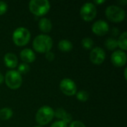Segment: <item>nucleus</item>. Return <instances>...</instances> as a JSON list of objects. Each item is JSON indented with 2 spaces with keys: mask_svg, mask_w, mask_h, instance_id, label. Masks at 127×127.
Listing matches in <instances>:
<instances>
[{
  "mask_svg": "<svg viewBox=\"0 0 127 127\" xmlns=\"http://www.w3.org/2000/svg\"><path fill=\"white\" fill-rule=\"evenodd\" d=\"M82 46L86 50H92L94 46V41L90 37H85L81 41Z\"/></svg>",
  "mask_w": 127,
  "mask_h": 127,
  "instance_id": "6ab92c4d",
  "label": "nucleus"
},
{
  "mask_svg": "<svg viewBox=\"0 0 127 127\" xmlns=\"http://www.w3.org/2000/svg\"><path fill=\"white\" fill-rule=\"evenodd\" d=\"M119 33H120V31H119V29H118V28H113L112 29V31H111L112 35L113 36H115V37L118 36L119 35Z\"/></svg>",
  "mask_w": 127,
  "mask_h": 127,
  "instance_id": "cd10ccee",
  "label": "nucleus"
},
{
  "mask_svg": "<svg viewBox=\"0 0 127 127\" xmlns=\"http://www.w3.org/2000/svg\"><path fill=\"white\" fill-rule=\"evenodd\" d=\"M7 10V4L5 1H0V15L4 14Z\"/></svg>",
  "mask_w": 127,
  "mask_h": 127,
  "instance_id": "5701e85b",
  "label": "nucleus"
},
{
  "mask_svg": "<svg viewBox=\"0 0 127 127\" xmlns=\"http://www.w3.org/2000/svg\"><path fill=\"white\" fill-rule=\"evenodd\" d=\"M76 97L80 102H86L89 98V93L87 91L81 90L76 93Z\"/></svg>",
  "mask_w": 127,
  "mask_h": 127,
  "instance_id": "aec40b11",
  "label": "nucleus"
},
{
  "mask_svg": "<svg viewBox=\"0 0 127 127\" xmlns=\"http://www.w3.org/2000/svg\"><path fill=\"white\" fill-rule=\"evenodd\" d=\"M4 63L5 66L11 69L15 68L19 64L18 57L14 53L12 52L6 53L4 56Z\"/></svg>",
  "mask_w": 127,
  "mask_h": 127,
  "instance_id": "f8f14e48",
  "label": "nucleus"
},
{
  "mask_svg": "<svg viewBox=\"0 0 127 127\" xmlns=\"http://www.w3.org/2000/svg\"><path fill=\"white\" fill-rule=\"evenodd\" d=\"M58 48L63 52H68L72 50L73 44L68 39H62L58 43Z\"/></svg>",
  "mask_w": 127,
  "mask_h": 127,
  "instance_id": "2eb2a0df",
  "label": "nucleus"
},
{
  "mask_svg": "<svg viewBox=\"0 0 127 127\" xmlns=\"http://www.w3.org/2000/svg\"><path fill=\"white\" fill-rule=\"evenodd\" d=\"M31 13L36 16H43L47 14L51 8V4L48 0H31L28 4Z\"/></svg>",
  "mask_w": 127,
  "mask_h": 127,
  "instance_id": "7ed1b4c3",
  "label": "nucleus"
},
{
  "mask_svg": "<svg viewBox=\"0 0 127 127\" xmlns=\"http://www.w3.org/2000/svg\"><path fill=\"white\" fill-rule=\"evenodd\" d=\"M111 61L115 67H123L127 61L126 52L121 50L115 51L111 55Z\"/></svg>",
  "mask_w": 127,
  "mask_h": 127,
  "instance_id": "9b49d317",
  "label": "nucleus"
},
{
  "mask_svg": "<svg viewBox=\"0 0 127 127\" xmlns=\"http://www.w3.org/2000/svg\"><path fill=\"white\" fill-rule=\"evenodd\" d=\"M20 58L25 63H33L36 60V54L31 48H24L20 52Z\"/></svg>",
  "mask_w": 127,
  "mask_h": 127,
  "instance_id": "ddd939ff",
  "label": "nucleus"
},
{
  "mask_svg": "<svg viewBox=\"0 0 127 127\" xmlns=\"http://www.w3.org/2000/svg\"><path fill=\"white\" fill-rule=\"evenodd\" d=\"M124 78H125V80H127V68H125V69H124Z\"/></svg>",
  "mask_w": 127,
  "mask_h": 127,
  "instance_id": "2f4dec72",
  "label": "nucleus"
},
{
  "mask_svg": "<svg viewBox=\"0 0 127 127\" xmlns=\"http://www.w3.org/2000/svg\"><path fill=\"white\" fill-rule=\"evenodd\" d=\"M105 13L107 19L112 22H121L124 21L126 17L125 10L121 7L115 4L108 6Z\"/></svg>",
  "mask_w": 127,
  "mask_h": 127,
  "instance_id": "39448f33",
  "label": "nucleus"
},
{
  "mask_svg": "<svg viewBox=\"0 0 127 127\" xmlns=\"http://www.w3.org/2000/svg\"><path fill=\"white\" fill-rule=\"evenodd\" d=\"M89 59L95 65L102 64L106 59V52L100 47H95L91 50Z\"/></svg>",
  "mask_w": 127,
  "mask_h": 127,
  "instance_id": "1a4fd4ad",
  "label": "nucleus"
},
{
  "mask_svg": "<svg viewBox=\"0 0 127 127\" xmlns=\"http://www.w3.org/2000/svg\"><path fill=\"white\" fill-rule=\"evenodd\" d=\"M106 48L109 51H115L118 48L117 39L114 37H109L106 39L104 43Z\"/></svg>",
  "mask_w": 127,
  "mask_h": 127,
  "instance_id": "a211bd4d",
  "label": "nucleus"
},
{
  "mask_svg": "<svg viewBox=\"0 0 127 127\" xmlns=\"http://www.w3.org/2000/svg\"><path fill=\"white\" fill-rule=\"evenodd\" d=\"M63 121H64L65 124H71V122H72V116H71V114H69V113H67L66 115H65V116L64 117V118L62 120Z\"/></svg>",
  "mask_w": 127,
  "mask_h": 127,
  "instance_id": "bb28decb",
  "label": "nucleus"
},
{
  "mask_svg": "<svg viewBox=\"0 0 127 127\" xmlns=\"http://www.w3.org/2000/svg\"><path fill=\"white\" fill-rule=\"evenodd\" d=\"M86 127V125L81 122V121H72L69 127Z\"/></svg>",
  "mask_w": 127,
  "mask_h": 127,
  "instance_id": "393cba45",
  "label": "nucleus"
},
{
  "mask_svg": "<svg viewBox=\"0 0 127 127\" xmlns=\"http://www.w3.org/2000/svg\"><path fill=\"white\" fill-rule=\"evenodd\" d=\"M12 39L16 45L20 47L25 46L31 39V32L26 28L19 27L13 32Z\"/></svg>",
  "mask_w": 127,
  "mask_h": 127,
  "instance_id": "20e7f679",
  "label": "nucleus"
},
{
  "mask_svg": "<svg viewBox=\"0 0 127 127\" xmlns=\"http://www.w3.org/2000/svg\"><path fill=\"white\" fill-rule=\"evenodd\" d=\"M61 92L67 96H73L77 93V85L74 80L69 78H64L60 83Z\"/></svg>",
  "mask_w": 127,
  "mask_h": 127,
  "instance_id": "6e6552de",
  "label": "nucleus"
},
{
  "mask_svg": "<svg viewBox=\"0 0 127 127\" xmlns=\"http://www.w3.org/2000/svg\"><path fill=\"white\" fill-rule=\"evenodd\" d=\"M118 42V47L121 48V51H127V31H124L122 33L118 39H117Z\"/></svg>",
  "mask_w": 127,
  "mask_h": 127,
  "instance_id": "dca6fc26",
  "label": "nucleus"
},
{
  "mask_svg": "<svg viewBox=\"0 0 127 127\" xmlns=\"http://www.w3.org/2000/svg\"><path fill=\"white\" fill-rule=\"evenodd\" d=\"M30 66L28 64L22 63H20L19 65H18V70L17 71L20 74H26L30 71Z\"/></svg>",
  "mask_w": 127,
  "mask_h": 127,
  "instance_id": "412c9836",
  "label": "nucleus"
},
{
  "mask_svg": "<svg viewBox=\"0 0 127 127\" xmlns=\"http://www.w3.org/2000/svg\"><path fill=\"white\" fill-rule=\"evenodd\" d=\"M97 13V7L93 2H86L83 4L80 10V15L86 22H91L96 17Z\"/></svg>",
  "mask_w": 127,
  "mask_h": 127,
  "instance_id": "0eeeda50",
  "label": "nucleus"
},
{
  "mask_svg": "<svg viewBox=\"0 0 127 127\" xmlns=\"http://www.w3.org/2000/svg\"><path fill=\"white\" fill-rule=\"evenodd\" d=\"M6 86L10 89H18L22 84V75L15 70L7 71L4 76V80Z\"/></svg>",
  "mask_w": 127,
  "mask_h": 127,
  "instance_id": "423d86ee",
  "label": "nucleus"
},
{
  "mask_svg": "<svg viewBox=\"0 0 127 127\" xmlns=\"http://www.w3.org/2000/svg\"><path fill=\"white\" fill-rule=\"evenodd\" d=\"M40 127V126H36V127Z\"/></svg>",
  "mask_w": 127,
  "mask_h": 127,
  "instance_id": "473e14b6",
  "label": "nucleus"
},
{
  "mask_svg": "<svg viewBox=\"0 0 127 127\" xmlns=\"http://www.w3.org/2000/svg\"><path fill=\"white\" fill-rule=\"evenodd\" d=\"M13 115V110L9 107H4L0 109V119L2 121H8Z\"/></svg>",
  "mask_w": 127,
  "mask_h": 127,
  "instance_id": "f3484780",
  "label": "nucleus"
},
{
  "mask_svg": "<svg viewBox=\"0 0 127 127\" xmlns=\"http://www.w3.org/2000/svg\"><path fill=\"white\" fill-rule=\"evenodd\" d=\"M92 31L95 34L102 36L109 32V25L107 22L103 19H99L93 23Z\"/></svg>",
  "mask_w": 127,
  "mask_h": 127,
  "instance_id": "9d476101",
  "label": "nucleus"
},
{
  "mask_svg": "<svg viewBox=\"0 0 127 127\" xmlns=\"http://www.w3.org/2000/svg\"><path fill=\"white\" fill-rule=\"evenodd\" d=\"M45 58H46V60L48 61H50V62L53 61L54 60V58H55V54H54V52L50 51L45 53Z\"/></svg>",
  "mask_w": 127,
  "mask_h": 127,
  "instance_id": "a878e982",
  "label": "nucleus"
},
{
  "mask_svg": "<svg viewBox=\"0 0 127 127\" xmlns=\"http://www.w3.org/2000/svg\"><path fill=\"white\" fill-rule=\"evenodd\" d=\"M67 113L68 112L63 108H58L54 111V117H56L57 118L60 119V121H62Z\"/></svg>",
  "mask_w": 127,
  "mask_h": 127,
  "instance_id": "4be33fe9",
  "label": "nucleus"
},
{
  "mask_svg": "<svg viewBox=\"0 0 127 127\" xmlns=\"http://www.w3.org/2000/svg\"><path fill=\"white\" fill-rule=\"evenodd\" d=\"M118 3H119L120 4H122V5H125L127 3V0H121V1H119Z\"/></svg>",
  "mask_w": 127,
  "mask_h": 127,
  "instance_id": "7c9ffc66",
  "label": "nucleus"
},
{
  "mask_svg": "<svg viewBox=\"0 0 127 127\" xmlns=\"http://www.w3.org/2000/svg\"><path fill=\"white\" fill-rule=\"evenodd\" d=\"M38 26L39 30L43 33H49L52 29L51 21L45 17H42L39 20Z\"/></svg>",
  "mask_w": 127,
  "mask_h": 127,
  "instance_id": "4468645a",
  "label": "nucleus"
},
{
  "mask_svg": "<svg viewBox=\"0 0 127 127\" xmlns=\"http://www.w3.org/2000/svg\"><path fill=\"white\" fill-rule=\"evenodd\" d=\"M53 47V39L47 34H39L33 41V49L40 54H45L51 51Z\"/></svg>",
  "mask_w": 127,
  "mask_h": 127,
  "instance_id": "f257e3e1",
  "label": "nucleus"
},
{
  "mask_svg": "<svg viewBox=\"0 0 127 127\" xmlns=\"http://www.w3.org/2000/svg\"><path fill=\"white\" fill-rule=\"evenodd\" d=\"M4 77L3 76L2 73L0 72V85L4 82Z\"/></svg>",
  "mask_w": 127,
  "mask_h": 127,
  "instance_id": "c85d7f7f",
  "label": "nucleus"
},
{
  "mask_svg": "<svg viewBox=\"0 0 127 127\" xmlns=\"http://www.w3.org/2000/svg\"><path fill=\"white\" fill-rule=\"evenodd\" d=\"M105 2V0H96L94 1V4H102V3H104Z\"/></svg>",
  "mask_w": 127,
  "mask_h": 127,
  "instance_id": "c756f323",
  "label": "nucleus"
},
{
  "mask_svg": "<svg viewBox=\"0 0 127 127\" xmlns=\"http://www.w3.org/2000/svg\"><path fill=\"white\" fill-rule=\"evenodd\" d=\"M54 117V110L49 106H42L36 112L35 119L36 123L40 126L48 124Z\"/></svg>",
  "mask_w": 127,
  "mask_h": 127,
  "instance_id": "f03ea898",
  "label": "nucleus"
},
{
  "mask_svg": "<svg viewBox=\"0 0 127 127\" xmlns=\"http://www.w3.org/2000/svg\"><path fill=\"white\" fill-rule=\"evenodd\" d=\"M67 125L68 124H65L64 121L60 120V121H55L54 123H53L50 127H68Z\"/></svg>",
  "mask_w": 127,
  "mask_h": 127,
  "instance_id": "b1692460",
  "label": "nucleus"
}]
</instances>
